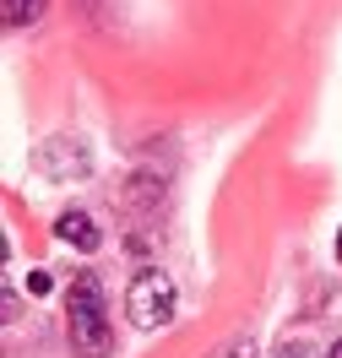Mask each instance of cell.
Returning <instances> with one entry per match:
<instances>
[{"label":"cell","instance_id":"6da1fadb","mask_svg":"<svg viewBox=\"0 0 342 358\" xmlns=\"http://www.w3.org/2000/svg\"><path fill=\"white\" fill-rule=\"evenodd\" d=\"M66 331L76 358H109L114 353V326L104 310V282L98 271H76V282L66 293Z\"/></svg>","mask_w":342,"mask_h":358},{"label":"cell","instance_id":"7a4b0ae2","mask_svg":"<svg viewBox=\"0 0 342 358\" xmlns=\"http://www.w3.org/2000/svg\"><path fill=\"white\" fill-rule=\"evenodd\" d=\"M174 304H180V293H174V277L158 266H147L125 288V315H131V326H141V331H158V326H169L174 320Z\"/></svg>","mask_w":342,"mask_h":358},{"label":"cell","instance_id":"3957f363","mask_svg":"<svg viewBox=\"0 0 342 358\" xmlns=\"http://www.w3.org/2000/svg\"><path fill=\"white\" fill-rule=\"evenodd\" d=\"M33 169L44 179H82V174H92V152H87V141L82 136H49L44 147L33 152Z\"/></svg>","mask_w":342,"mask_h":358},{"label":"cell","instance_id":"277c9868","mask_svg":"<svg viewBox=\"0 0 342 358\" xmlns=\"http://www.w3.org/2000/svg\"><path fill=\"white\" fill-rule=\"evenodd\" d=\"M55 239H60V245H71V250H98V223H92L87 212H60Z\"/></svg>","mask_w":342,"mask_h":358},{"label":"cell","instance_id":"5b68a950","mask_svg":"<svg viewBox=\"0 0 342 358\" xmlns=\"http://www.w3.org/2000/svg\"><path fill=\"white\" fill-rule=\"evenodd\" d=\"M120 201H125V212H131V217H147L152 206H163V179L136 174L131 185H125V196H120Z\"/></svg>","mask_w":342,"mask_h":358},{"label":"cell","instance_id":"8992f818","mask_svg":"<svg viewBox=\"0 0 342 358\" xmlns=\"http://www.w3.org/2000/svg\"><path fill=\"white\" fill-rule=\"evenodd\" d=\"M49 11V0H6V22L11 27H33Z\"/></svg>","mask_w":342,"mask_h":358},{"label":"cell","instance_id":"52a82bcc","mask_svg":"<svg viewBox=\"0 0 342 358\" xmlns=\"http://www.w3.org/2000/svg\"><path fill=\"white\" fill-rule=\"evenodd\" d=\"M49 288H55V277H49V271H27V293H33V299H44Z\"/></svg>","mask_w":342,"mask_h":358},{"label":"cell","instance_id":"ba28073f","mask_svg":"<svg viewBox=\"0 0 342 358\" xmlns=\"http://www.w3.org/2000/svg\"><path fill=\"white\" fill-rule=\"evenodd\" d=\"M0 315H6V320H17V315H22V304H17V293H6V299H0Z\"/></svg>","mask_w":342,"mask_h":358},{"label":"cell","instance_id":"9c48e42d","mask_svg":"<svg viewBox=\"0 0 342 358\" xmlns=\"http://www.w3.org/2000/svg\"><path fill=\"white\" fill-rule=\"evenodd\" d=\"M223 358H255V342H234V348H228Z\"/></svg>","mask_w":342,"mask_h":358},{"label":"cell","instance_id":"30bf717a","mask_svg":"<svg viewBox=\"0 0 342 358\" xmlns=\"http://www.w3.org/2000/svg\"><path fill=\"white\" fill-rule=\"evenodd\" d=\"M326 358H342V342H337V348H332V353H326Z\"/></svg>","mask_w":342,"mask_h":358},{"label":"cell","instance_id":"8fae6325","mask_svg":"<svg viewBox=\"0 0 342 358\" xmlns=\"http://www.w3.org/2000/svg\"><path fill=\"white\" fill-rule=\"evenodd\" d=\"M337 261H342V234H337Z\"/></svg>","mask_w":342,"mask_h":358}]
</instances>
